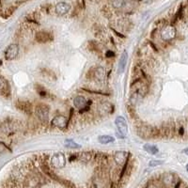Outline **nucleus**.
I'll return each instance as SVG.
<instances>
[{
	"label": "nucleus",
	"mask_w": 188,
	"mask_h": 188,
	"mask_svg": "<svg viewBox=\"0 0 188 188\" xmlns=\"http://www.w3.org/2000/svg\"><path fill=\"white\" fill-rule=\"evenodd\" d=\"M135 133L137 136L141 137L142 139H152L160 136L158 128L141 121L135 124Z\"/></svg>",
	"instance_id": "f257e3e1"
},
{
	"label": "nucleus",
	"mask_w": 188,
	"mask_h": 188,
	"mask_svg": "<svg viewBox=\"0 0 188 188\" xmlns=\"http://www.w3.org/2000/svg\"><path fill=\"white\" fill-rule=\"evenodd\" d=\"M34 113L36 115L37 119L46 124L49 122V116H50V106L44 103H39L34 107Z\"/></svg>",
	"instance_id": "f03ea898"
},
{
	"label": "nucleus",
	"mask_w": 188,
	"mask_h": 188,
	"mask_svg": "<svg viewBox=\"0 0 188 188\" xmlns=\"http://www.w3.org/2000/svg\"><path fill=\"white\" fill-rule=\"evenodd\" d=\"M115 125L118 130L116 135L119 138H124L128 134V124L126 119L122 116H118L115 119Z\"/></svg>",
	"instance_id": "7ed1b4c3"
},
{
	"label": "nucleus",
	"mask_w": 188,
	"mask_h": 188,
	"mask_svg": "<svg viewBox=\"0 0 188 188\" xmlns=\"http://www.w3.org/2000/svg\"><path fill=\"white\" fill-rule=\"evenodd\" d=\"M50 165L53 168L61 169L66 165V156L63 152H55L50 158Z\"/></svg>",
	"instance_id": "20e7f679"
},
{
	"label": "nucleus",
	"mask_w": 188,
	"mask_h": 188,
	"mask_svg": "<svg viewBox=\"0 0 188 188\" xmlns=\"http://www.w3.org/2000/svg\"><path fill=\"white\" fill-rule=\"evenodd\" d=\"M16 108L27 116L32 117L34 114V106L31 102L27 100H17L15 102Z\"/></svg>",
	"instance_id": "39448f33"
},
{
	"label": "nucleus",
	"mask_w": 188,
	"mask_h": 188,
	"mask_svg": "<svg viewBox=\"0 0 188 188\" xmlns=\"http://www.w3.org/2000/svg\"><path fill=\"white\" fill-rule=\"evenodd\" d=\"M50 123H51L52 127L58 128L61 131H65L66 129H68V126L70 124L69 119L64 115H56L52 119Z\"/></svg>",
	"instance_id": "423d86ee"
},
{
	"label": "nucleus",
	"mask_w": 188,
	"mask_h": 188,
	"mask_svg": "<svg viewBox=\"0 0 188 188\" xmlns=\"http://www.w3.org/2000/svg\"><path fill=\"white\" fill-rule=\"evenodd\" d=\"M177 35L176 28L172 25H167L164 27L161 30V38L165 42H169L175 39Z\"/></svg>",
	"instance_id": "0eeeda50"
},
{
	"label": "nucleus",
	"mask_w": 188,
	"mask_h": 188,
	"mask_svg": "<svg viewBox=\"0 0 188 188\" xmlns=\"http://www.w3.org/2000/svg\"><path fill=\"white\" fill-rule=\"evenodd\" d=\"M174 129L175 125L173 122H165L159 129V135L164 138H171L174 135Z\"/></svg>",
	"instance_id": "6e6552de"
},
{
	"label": "nucleus",
	"mask_w": 188,
	"mask_h": 188,
	"mask_svg": "<svg viewBox=\"0 0 188 188\" xmlns=\"http://www.w3.org/2000/svg\"><path fill=\"white\" fill-rule=\"evenodd\" d=\"M54 40V34L51 31L40 30L35 34V41L39 43H47Z\"/></svg>",
	"instance_id": "1a4fd4ad"
},
{
	"label": "nucleus",
	"mask_w": 188,
	"mask_h": 188,
	"mask_svg": "<svg viewBox=\"0 0 188 188\" xmlns=\"http://www.w3.org/2000/svg\"><path fill=\"white\" fill-rule=\"evenodd\" d=\"M115 111V105L108 101L102 102L98 106V113L101 116H108L112 115Z\"/></svg>",
	"instance_id": "9d476101"
},
{
	"label": "nucleus",
	"mask_w": 188,
	"mask_h": 188,
	"mask_svg": "<svg viewBox=\"0 0 188 188\" xmlns=\"http://www.w3.org/2000/svg\"><path fill=\"white\" fill-rule=\"evenodd\" d=\"M130 151L125 150H117L113 154V161L118 166H122L129 157Z\"/></svg>",
	"instance_id": "9b49d317"
},
{
	"label": "nucleus",
	"mask_w": 188,
	"mask_h": 188,
	"mask_svg": "<svg viewBox=\"0 0 188 188\" xmlns=\"http://www.w3.org/2000/svg\"><path fill=\"white\" fill-rule=\"evenodd\" d=\"M18 55H19V45L15 43L9 45L4 53L5 58L7 60H13L18 57Z\"/></svg>",
	"instance_id": "f8f14e48"
},
{
	"label": "nucleus",
	"mask_w": 188,
	"mask_h": 188,
	"mask_svg": "<svg viewBox=\"0 0 188 188\" xmlns=\"http://www.w3.org/2000/svg\"><path fill=\"white\" fill-rule=\"evenodd\" d=\"M74 106L79 110H82L83 108H85L87 105L89 104H91L92 102L91 100H87L86 97H84L83 95H77L74 98Z\"/></svg>",
	"instance_id": "ddd939ff"
},
{
	"label": "nucleus",
	"mask_w": 188,
	"mask_h": 188,
	"mask_svg": "<svg viewBox=\"0 0 188 188\" xmlns=\"http://www.w3.org/2000/svg\"><path fill=\"white\" fill-rule=\"evenodd\" d=\"M106 78V70L102 67L98 66L96 68H93V76L92 79L96 80L97 82H104V79Z\"/></svg>",
	"instance_id": "4468645a"
},
{
	"label": "nucleus",
	"mask_w": 188,
	"mask_h": 188,
	"mask_svg": "<svg viewBox=\"0 0 188 188\" xmlns=\"http://www.w3.org/2000/svg\"><path fill=\"white\" fill-rule=\"evenodd\" d=\"M71 11V5L67 2H59L55 7V12L58 16H64Z\"/></svg>",
	"instance_id": "2eb2a0df"
},
{
	"label": "nucleus",
	"mask_w": 188,
	"mask_h": 188,
	"mask_svg": "<svg viewBox=\"0 0 188 188\" xmlns=\"http://www.w3.org/2000/svg\"><path fill=\"white\" fill-rule=\"evenodd\" d=\"M161 181H162L163 185L168 187V186L174 185L175 182L177 181V179H176V177H175V175L173 173L166 172V173H164L161 176Z\"/></svg>",
	"instance_id": "dca6fc26"
},
{
	"label": "nucleus",
	"mask_w": 188,
	"mask_h": 188,
	"mask_svg": "<svg viewBox=\"0 0 188 188\" xmlns=\"http://www.w3.org/2000/svg\"><path fill=\"white\" fill-rule=\"evenodd\" d=\"M0 94L4 97H9L11 95V87L6 78L0 76Z\"/></svg>",
	"instance_id": "f3484780"
},
{
	"label": "nucleus",
	"mask_w": 188,
	"mask_h": 188,
	"mask_svg": "<svg viewBox=\"0 0 188 188\" xmlns=\"http://www.w3.org/2000/svg\"><path fill=\"white\" fill-rule=\"evenodd\" d=\"M94 157H95V153H93L92 151H82V152H78L77 161L81 162L82 164H89L94 160Z\"/></svg>",
	"instance_id": "a211bd4d"
},
{
	"label": "nucleus",
	"mask_w": 188,
	"mask_h": 188,
	"mask_svg": "<svg viewBox=\"0 0 188 188\" xmlns=\"http://www.w3.org/2000/svg\"><path fill=\"white\" fill-rule=\"evenodd\" d=\"M127 60H128V53L126 50H124L121 54V57L119 60L118 63V74H122L125 70L126 64H127Z\"/></svg>",
	"instance_id": "6ab92c4d"
},
{
	"label": "nucleus",
	"mask_w": 188,
	"mask_h": 188,
	"mask_svg": "<svg viewBox=\"0 0 188 188\" xmlns=\"http://www.w3.org/2000/svg\"><path fill=\"white\" fill-rule=\"evenodd\" d=\"M40 72H41V74L43 75V77L44 79H46L47 81H56L58 79L57 74H55V72H53L50 69L43 68V69H41Z\"/></svg>",
	"instance_id": "aec40b11"
},
{
	"label": "nucleus",
	"mask_w": 188,
	"mask_h": 188,
	"mask_svg": "<svg viewBox=\"0 0 188 188\" xmlns=\"http://www.w3.org/2000/svg\"><path fill=\"white\" fill-rule=\"evenodd\" d=\"M34 89H35L36 92L38 93V95H39L40 97H42V98H48V97L50 96V95H49V92L47 91V89H46L43 86H42L41 84H39V83H36V84H35Z\"/></svg>",
	"instance_id": "412c9836"
},
{
	"label": "nucleus",
	"mask_w": 188,
	"mask_h": 188,
	"mask_svg": "<svg viewBox=\"0 0 188 188\" xmlns=\"http://www.w3.org/2000/svg\"><path fill=\"white\" fill-rule=\"evenodd\" d=\"M88 49L90 52H93L96 54H100L102 52V47L99 44V43L96 41H89L88 43Z\"/></svg>",
	"instance_id": "4be33fe9"
},
{
	"label": "nucleus",
	"mask_w": 188,
	"mask_h": 188,
	"mask_svg": "<svg viewBox=\"0 0 188 188\" xmlns=\"http://www.w3.org/2000/svg\"><path fill=\"white\" fill-rule=\"evenodd\" d=\"M98 141H99V143H101L103 145H106L109 143H113L115 141V138L108 135H103L98 137Z\"/></svg>",
	"instance_id": "5701e85b"
},
{
	"label": "nucleus",
	"mask_w": 188,
	"mask_h": 188,
	"mask_svg": "<svg viewBox=\"0 0 188 188\" xmlns=\"http://www.w3.org/2000/svg\"><path fill=\"white\" fill-rule=\"evenodd\" d=\"M126 109H127V112H128V114H129V116L132 119H134V120L138 119V116H137V113H136L134 105H132L131 104L128 103L127 105H126Z\"/></svg>",
	"instance_id": "b1692460"
},
{
	"label": "nucleus",
	"mask_w": 188,
	"mask_h": 188,
	"mask_svg": "<svg viewBox=\"0 0 188 188\" xmlns=\"http://www.w3.org/2000/svg\"><path fill=\"white\" fill-rule=\"evenodd\" d=\"M64 146L68 149H71V150H78V149H81V145H79L78 143H76L74 140L73 139H66L65 142H64Z\"/></svg>",
	"instance_id": "393cba45"
},
{
	"label": "nucleus",
	"mask_w": 188,
	"mask_h": 188,
	"mask_svg": "<svg viewBox=\"0 0 188 188\" xmlns=\"http://www.w3.org/2000/svg\"><path fill=\"white\" fill-rule=\"evenodd\" d=\"M144 150L150 154H152V155H155L159 152V149L154 146V145H151V144H145L144 147H143Z\"/></svg>",
	"instance_id": "a878e982"
},
{
	"label": "nucleus",
	"mask_w": 188,
	"mask_h": 188,
	"mask_svg": "<svg viewBox=\"0 0 188 188\" xmlns=\"http://www.w3.org/2000/svg\"><path fill=\"white\" fill-rule=\"evenodd\" d=\"M112 7L116 10L122 9L125 5V0H112L111 1Z\"/></svg>",
	"instance_id": "bb28decb"
},
{
	"label": "nucleus",
	"mask_w": 188,
	"mask_h": 188,
	"mask_svg": "<svg viewBox=\"0 0 188 188\" xmlns=\"http://www.w3.org/2000/svg\"><path fill=\"white\" fill-rule=\"evenodd\" d=\"M7 152H12V150L3 142H0V155H2L4 153H7Z\"/></svg>",
	"instance_id": "cd10ccee"
},
{
	"label": "nucleus",
	"mask_w": 188,
	"mask_h": 188,
	"mask_svg": "<svg viewBox=\"0 0 188 188\" xmlns=\"http://www.w3.org/2000/svg\"><path fill=\"white\" fill-rule=\"evenodd\" d=\"M163 161L162 160H150V163H149V166L150 167H155V166H158V165H163Z\"/></svg>",
	"instance_id": "c85d7f7f"
},
{
	"label": "nucleus",
	"mask_w": 188,
	"mask_h": 188,
	"mask_svg": "<svg viewBox=\"0 0 188 188\" xmlns=\"http://www.w3.org/2000/svg\"><path fill=\"white\" fill-rule=\"evenodd\" d=\"M104 57L106 58H115L116 57V53L112 50H107L104 54Z\"/></svg>",
	"instance_id": "c756f323"
},
{
	"label": "nucleus",
	"mask_w": 188,
	"mask_h": 188,
	"mask_svg": "<svg viewBox=\"0 0 188 188\" xmlns=\"http://www.w3.org/2000/svg\"><path fill=\"white\" fill-rule=\"evenodd\" d=\"M78 159V153H74V154H71L70 157H69V161L70 162H74V161H77Z\"/></svg>",
	"instance_id": "7c9ffc66"
},
{
	"label": "nucleus",
	"mask_w": 188,
	"mask_h": 188,
	"mask_svg": "<svg viewBox=\"0 0 188 188\" xmlns=\"http://www.w3.org/2000/svg\"><path fill=\"white\" fill-rule=\"evenodd\" d=\"M112 30H113V32H114V33H115V34H116V35H117V36H119V37H120V38H124V37H125V36H124V35H122V34H120V33H119V32H118V31H117V30H115V29H114V28H112Z\"/></svg>",
	"instance_id": "2f4dec72"
},
{
	"label": "nucleus",
	"mask_w": 188,
	"mask_h": 188,
	"mask_svg": "<svg viewBox=\"0 0 188 188\" xmlns=\"http://www.w3.org/2000/svg\"><path fill=\"white\" fill-rule=\"evenodd\" d=\"M149 43H150V46H151V48H152V49H153V50H154V51H156V52H157V51H158V49H157V47H156V45H154V44H153V43H152V42H149Z\"/></svg>",
	"instance_id": "473e14b6"
},
{
	"label": "nucleus",
	"mask_w": 188,
	"mask_h": 188,
	"mask_svg": "<svg viewBox=\"0 0 188 188\" xmlns=\"http://www.w3.org/2000/svg\"><path fill=\"white\" fill-rule=\"evenodd\" d=\"M183 133H184V129H183V127H180V128L179 129V134H180V135H183Z\"/></svg>",
	"instance_id": "72a5a7b5"
},
{
	"label": "nucleus",
	"mask_w": 188,
	"mask_h": 188,
	"mask_svg": "<svg viewBox=\"0 0 188 188\" xmlns=\"http://www.w3.org/2000/svg\"><path fill=\"white\" fill-rule=\"evenodd\" d=\"M141 1H143L144 3H151L153 0H141Z\"/></svg>",
	"instance_id": "f704fd0d"
},
{
	"label": "nucleus",
	"mask_w": 188,
	"mask_h": 188,
	"mask_svg": "<svg viewBox=\"0 0 188 188\" xmlns=\"http://www.w3.org/2000/svg\"><path fill=\"white\" fill-rule=\"evenodd\" d=\"M182 152L184 153V154H186V155H188V148H186V149H184L183 150H182Z\"/></svg>",
	"instance_id": "c9c22d12"
},
{
	"label": "nucleus",
	"mask_w": 188,
	"mask_h": 188,
	"mask_svg": "<svg viewBox=\"0 0 188 188\" xmlns=\"http://www.w3.org/2000/svg\"><path fill=\"white\" fill-rule=\"evenodd\" d=\"M158 188H165V185H163V186H160V187H158Z\"/></svg>",
	"instance_id": "e433bc0d"
},
{
	"label": "nucleus",
	"mask_w": 188,
	"mask_h": 188,
	"mask_svg": "<svg viewBox=\"0 0 188 188\" xmlns=\"http://www.w3.org/2000/svg\"><path fill=\"white\" fill-rule=\"evenodd\" d=\"M186 170H187V171H188V164H187V165H186Z\"/></svg>",
	"instance_id": "4c0bfd02"
},
{
	"label": "nucleus",
	"mask_w": 188,
	"mask_h": 188,
	"mask_svg": "<svg viewBox=\"0 0 188 188\" xmlns=\"http://www.w3.org/2000/svg\"><path fill=\"white\" fill-rule=\"evenodd\" d=\"M1 64H2V61H1V60H0V65H1Z\"/></svg>",
	"instance_id": "58836bf2"
}]
</instances>
